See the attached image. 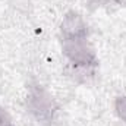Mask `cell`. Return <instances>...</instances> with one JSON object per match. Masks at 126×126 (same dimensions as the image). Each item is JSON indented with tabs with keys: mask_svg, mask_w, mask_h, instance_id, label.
I'll use <instances>...</instances> for the list:
<instances>
[{
	"mask_svg": "<svg viewBox=\"0 0 126 126\" xmlns=\"http://www.w3.org/2000/svg\"><path fill=\"white\" fill-rule=\"evenodd\" d=\"M114 111L117 117L126 123V95H120L114 100Z\"/></svg>",
	"mask_w": 126,
	"mask_h": 126,
	"instance_id": "4",
	"label": "cell"
},
{
	"mask_svg": "<svg viewBox=\"0 0 126 126\" xmlns=\"http://www.w3.org/2000/svg\"><path fill=\"white\" fill-rule=\"evenodd\" d=\"M90 4H95V6H126V0H87Z\"/></svg>",
	"mask_w": 126,
	"mask_h": 126,
	"instance_id": "5",
	"label": "cell"
},
{
	"mask_svg": "<svg viewBox=\"0 0 126 126\" xmlns=\"http://www.w3.org/2000/svg\"><path fill=\"white\" fill-rule=\"evenodd\" d=\"M25 104L31 116L43 125H51L56 120L59 106L50 91L40 82H30L27 87Z\"/></svg>",
	"mask_w": 126,
	"mask_h": 126,
	"instance_id": "1",
	"label": "cell"
},
{
	"mask_svg": "<svg viewBox=\"0 0 126 126\" xmlns=\"http://www.w3.org/2000/svg\"><path fill=\"white\" fill-rule=\"evenodd\" d=\"M60 38L62 41L69 40H87L90 35V27L84 16L75 10H69L64 13L60 22Z\"/></svg>",
	"mask_w": 126,
	"mask_h": 126,
	"instance_id": "3",
	"label": "cell"
},
{
	"mask_svg": "<svg viewBox=\"0 0 126 126\" xmlns=\"http://www.w3.org/2000/svg\"><path fill=\"white\" fill-rule=\"evenodd\" d=\"M63 56L73 66L82 69H94L98 66V57L94 47L87 40H69L62 41Z\"/></svg>",
	"mask_w": 126,
	"mask_h": 126,
	"instance_id": "2",
	"label": "cell"
},
{
	"mask_svg": "<svg viewBox=\"0 0 126 126\" xmlns=\"http://www.w3.org/2000/svg\"><path fill=\"white\" fill-rule=\"evenodd\" d=\"M0 126H15L13 120L10 117V114L7 113V110L4 107L0 106Z\"/></svg>",
	"mask_w": 126,
	"mask_h": 126,
	"instance_id": "6",
	"label": "cell"
}]
</instances>
